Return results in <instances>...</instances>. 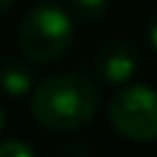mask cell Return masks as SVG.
<instances>
[{"mask_svg": "<svg viewBox=\"0 0 157 157\" xmlns=\"http://www.w3.org/2000/svg\"><path fill=\"white\" fill-rule=\"evenodd\" d=\"M149 44L157 50V11L149 17Z\"/></svg>", "mask_w": 157, "mask_h": 157, "instance_id": "cell-8", "label": "cell"}, {"mask_svg": "<svg viewBox=\"0 0 157 157\" xmlns=\"http://www.w3.org/2000/svg\"><path fill=\"white\" fill-rule=\"evenodd\" d=\"M0 157H36V152L30 149V144L25 141H0Z\"/></svg>", "mask_w": 157, "mask_h": 157, "instance_id": "cell-7", "label": "cell"}, {"mask_svg": "<svg viewBox=\"0 0 157 157\" xmlns=\"http://www.w3.org/2000/svg\"><path fill=\"white\" fill-rule=\"evenodd\" d=\"M108 121L127 141H157V88L127 86L116 91L108 105Z\"/></svg>", "mask_w": 157, "mask_h": 157, "instance_id": "cell-3", "label": "cell"}, {"mask_svg": "<svg viewBox=\"0 0 157 157\" xmlns=\"http://www.w3.org/2000/svg\"><path fill=\"white\" fill-rule=\"evenodd\" d=\"M0 88L8 97H25L33 91V72L19 63V61H6L0 63Z\"/></svg>", "mask_w": 157, "mask_h": 157, "instance_id": "cell-5", "label": "cell"}, {"mask_svg": "<svg viewBox=\"0 0 157 157\" xmlns=\"http://www.w3.org/2000/svg\"><path fill=\"white\" fill-rule=\"evenodd\" d=\"M6 130V110H3V105H0V132Z\"/></svg>", "mask_w": 157, "mask_h": 157, "instance_id": "cell-10", "label": "cell"}, {"mask_svg": "<svg viewBox=\"0 0 157 157\" xmlns=\"http://www.w3.org/2000/svg\"><path fill=\"white\" fill-rule=\"evenodd\" d=\"M99 91L88 75L61 72L30 91V113L36 124L52 132H77L94 121Z\"/></svg>", "mask_w": 157, "mask_h": 157, "instance_id": "cell-1", "label": "cell"}, {"mask_svg": "<svg viewBox=\"0 0 157 157\" xmlns=\"http://www.w3.org/2000/svg\"><path fill=\"white\" fill-rule=\"evenodd\" d=\"M94 72L108 86H121V83L132 80V75L138 72V55H135L132 44H127L124 39L105 41L94 58Z\"/></svg>", "mask_w": 157, "mask_h": 157, "instance_id": "cell-4", "label": "cell"}, {"mask_svg": "<svg viewBox=\"0 0 157 157\" xmlns=\"http://www.w3.org/2000/svg\"><path fill=\"white\" fill-rule=\"evenodd\" d=\"M17 0H0V14H6V11H11V6H14Z\"/></svg>", "mask_w": 157, "mask_h": 157, "instance_id": "cell-9", "label": "cell"}, {"mask_svg": "<svg viewBox=\"0 0 157 157\" xmlns=\"http://www.w3.org/2000/svg\"><path fill=\"white\" fill-rule=\"evenodd\" d=\"M17 41L30 63H52L63 58L75 41V22L69 8H61L58 3L33 6L19 22Z\"/></svg>", "mask_w": 157, "mask_h": 157, "instance_id": "cell-2", "label": "cell"}, {"mask_svg": "<svg viewBox=\"0 0 157 157\" xmlns=\"http://www.w3.org/2000/svg\"><path fill=\"white\" fill-rule=\"evenodd\" d=\"M110 8V0H69V14L86 22L102 19Z\"/></svg>", "mask_w": 157, "mask_h": 157, "instance_id": "cell-6", "label": "cell"}]
</instances>
